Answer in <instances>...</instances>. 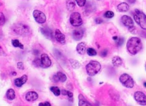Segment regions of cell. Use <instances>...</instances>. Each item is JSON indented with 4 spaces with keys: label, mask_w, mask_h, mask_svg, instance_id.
I'll return each mask as SVG.
<instances>
[{
    "label": "cell",
    "mask_w": 146,
    "mask_h": 106,
    "mask_svg": "<svg viewBox=\"0 0 146 106\" xmlns=\"http://www.w3.org/2000/svg\"><path fill=\"white\" fill-rule=\"evenodd\" d=\"M144 87H146V82H145L144 83Z\"/></svg>",
    "instance_id": "cell-41"
},
{
    "label": "cell",
    "mask_w": 146,
    "mask_h": 106,
    "mask_svg": "<svg viewBox=\"0 0 146 106\" xmlns=\"http://www.w3.org/2000/svg\"><path fill=\"white\" fill-rule=\"evenodd\" d=\"M87 53L89 56H94L97 54V52L96 51L94 50V49L91 48V47H89L87 50Z\"/></svg>",
    "instance_id": "cell-26"
},
{
    "label": "cell",
    "mask_w": 146,
    "mask_h": 106,
    "mask_svg": "<svg viewBox=\"0 0 146 106\" xmlns=\"http://www.w3.org/2000/svg\"><path fill=\"white\" fill-rule=\"evenodd\" d=\"M142 45L141 40L137 37L130 38L127 41V49L129 53L133 55H136L142 49Z\"/></svg>",
    "instance_id": "cell-1"
},
{
    "label": "cell",
    "mask_w": 146,
    "mask_h": 106,
    "mask_svg": "<svg viewBox=\"0 0 146 106\" xmlns=\"http://www.w3.org/2000/svg\"><path fill=\"white\" fill-rule=\"evenodd\" d=\"M76 6V3L73 0H67L66 1V8L69 11H73Z\"/></svg>",
    "instance_id": "cell-21"
},
{
    "label": "cell",
    "mask_w": 146,
    "mask_h": 106,
    "mask_svg": "<svg viewBox=\"0 0 146 106\" xmlns=\"http://www.w3.org/2000/svg\"><path fill=\"white\" fill-rule=\"evenodd\" d=\"M15 97H16V94H15V90L13 89H10L8 90L6 92V97L9 100H13L15 99Z\"/></svg>",
    "instance_id": "cell-22"
},
{
    "label": "cell",
    "mask_w": 146,
    "mask_h": 106,
    "mask_svg": "<svg viewBox=\"0 0 146 106\" xmlns=\"http://www.w3.org/2000/svg\"><path fill=\"white\" fill-rule=\"evenodd\" d=\"M5 16H4L3 13L0 12V26L4 25V23H5Z\"/></svg>",
    "instance_id": "cell-28"
},
{
    "label": "cell",
    "mask_w": 146,
    "mask_h": 106,
    "mask_svg": "<svg viewBox=\"0 0 146 106\" xmlns=\"http://www.w3.org/2000/svg\"><path fill=\"white\" fill-rule=\"evenodd\" d=\"M12 44L15 47H19L21 49H23L24 46L18 39H13L12 40Z\"/></svg>",
    "instance_id": "cell-24"
},
{
    "label": "cell",
    "mask_w": 146,
    "mask_h": 106,
    "mask_svg": "<svg viewBox=\"0 0 146 106\" xmlns=\"http://www.w3.org/2000/svg\"><path fill=\"white\" fill-rule=\"evenodd\" d=\"M136 0H127V1L130 4H134L135 2H136Z\"/></svg>",
    "instance_id": "cell-39"
},
{
    "label": "cell",
    "mask_w": 146,
    "mask_h": 106,
    "mask_svg": "<svg viewBox=\"0 0 146 106\" xmlns=\"http://www.w3.org/2000/svg\"><path fill=\"white\" fill-rule=\"evenodd\" d=\"M76 50L79 54H84L86 53V44L84 42L80 43L78 44V46H77Z\"/></svg>",
    "instance_id": "cell-16"
},
{
    "label": "cell",
    "mask_w": 146,
    "mask_h": 106,
    "mask_svg": "<svg viewBox=\"0 0 146 106\" xmlns=\"http://www.w3.org/2000/svg\"><path fill=\"white\" fill-rule=\"evenodd\" d=\"M134 99L140 105H146V95L141 91H137L134 95Z\"/></svg>",
    "instance_id": "cell-7"
},
{
    "label": "cell",
    "mask_w": 146,
    "mask_h": 106,
    "mask_svg": "<svg viewBox=\"0 0 146 106\" xmlns=\"http://www.w3.org/2000/svg\"><path fill=\"white\" fill-rule=\"evenodd\" d=\"M119 81L124 87L127 88H133L134 86V81L131 76L127 74H123L119 77Z\"/></svg>",
    "instance_id": "cell-4"
},
{
    "label": "cell",
    "mask_w": 146,
    "mask_h": 106,
    "mask_svg": "<svg viewBox=\"0 0 146 106\" xmlns=\"http://www.w3.org/2000/svg\"><path fill=\"white\" fill-rule=\"evenodd\" d=\"M41 32L47 39H52L53 38V33L50 29L46 28V27L41 28Z\"/></svg>",
    "instance_id": "cell-17"
},
{
    "label": "cell",
    "mask_w": 146,
    "mask_h": 106,
    "mask_svg": "<svg viewBox=\"0 0 146 106\" xmlns=\"http://www.w3.org/2000/svg\"><path fill=\"white\" fill-rule=\"evenodd\" d=\"M145 69H146V65H145Z\"/></svg>",
    "instance_id": "cell-44"
},
{
    "label": "cell",
    "mask_w": 146,
    "mask_h": 106,
    "mask_svg": "<svg viewBox=\"0 0 146 106\" xmlns=\"http://www.w3.org/2000/svg\"><path fill=\"white\" fill-rule=\"evenodd\" d=\"M113 39H114V40H117V39H118L117 37V36H114V38H113Z\"/></svg>",
    "instance_id": "cell-40"
},
{
    "label": "cell",
    "mask_w": 146,
    "mask_h": 106,
    "mask_svg": "<svg viewBox=\"0 0 146 106\" xmlns=\"http://www.w3.org/2000/svg\"><path fill=\"white\" fill-rule=\"evenodd\" d=\"M67 96H68L69 97V100L71 102H73V94L70 91H67Z\"/></svg>",
    "instance_id": "cell-31"
},
{
    "label": "cell",
    "mask_w": 146,
    "mask_h": 106,
    "mask_svg": "<svg viewBox=\"0 0 146 106\" xmlns=\"http://www.w3.org/2000/svg\"><path fill=\"white\" fill-rule=\"evenodd\" d=\"M121 21L125 26L128 28H133L134 27V22L133 20L130 16L124 15L121 18Z\"/></svg>",
    "instance_id": "cell-9"
},
{
    "label": "cell",
    "mask_w": 146,
    "mask_h": 106,
    "mask_svg": "<svg viewBox=\"0 0 146 106\" xmlns=\"http://www.w3.org/2000/svg\"><path fill=\"white\" fill-rule=\"evenodd\" d=\"M71 64L72 67H73L74 69H78L81 67V64H80L79 61H76V60L74 59H70L69 60Z\"/></svg>",
    "instance_id": "cell-23"
},
{
    "label": "cell",
    "mask_w": 146,
    "mask_h": 106,
    "mask_svg": "<svg viewBox=\"0 0 146 106\" xmlns=\"http://www.w3.org/2000/svg\"><path fill=\"white\" fill-rule=\"evenodd\" d=\"M117 10L120 12H126L129 10V6L127 3H121L118 4Z\"/></svg>",
    "instance_id": "cell-18"
},
{
    "label": "cell",
    "mask_w": 146,
    "mask_h": 106,
    "mask_svg": "<svg viewBox=\"0 0 146 106\" xmlns=\"http://www.w3.org/2000/svg\"><path fill=\"white\" fill-rule=\"evenodd\" d=\"M83 35H84V32L81 29H78L75 30L73 33V37L74 39L76 41H79L82 38Z\"/></svg>",
    "instance_id": "cell-15"
},
{
    "label": "cell",
    "mask_w": 146,
    "mask_h": 106,
    "mask_svg": "<svg viewBox=\"0 0 146 106\" xmlns=\"http://www.w3.org/2000/svg\"><path fill=\"white\" fill-rule=\"evenodd\" d=\"M0 55H3V56L5 55V53H4V50H3L2 47H1V45H0Z\"/></svg>",
    "instance_id": "cell-37"
},
{
    "label": "cell",
    "mask_w": 146,
    "mask_h": 106,
    "mask_svg": "<svg viewBox=\"0 0 146 106\" xmlns=\"http://www.w3.org/2000/svg\"><path fill=\"white\" fill-rule=\"evenodd\" d=\"M123 43H124V39L122 38H119V40L117 41V44H118V46H122L123 44Z\"/></svg>",
    "instance_id": "cell-33"
},
{
    "label": "cell",
    "mask_w": 146,
    "mask_h": 106,
    "mask_svg": "<svg viewBox=\"0 0 146 106\" xmlns=\"http://www.w3.org/2000/svg\"><path fill=\"white\" fill-rule=\"evenodd\" d=\"M34 64L36 66V67H42V64H41V59H36L33 61Z\"/></svg>",
    "instance_id": "cell-30"
},
{
    "label": "cell",
    "mask_w": 146,
    "mask_h": 106,
    "mask_svg": "<svg viewBox=\"0 0 146 106\" xmlns=\"http://www.w3.org/2000/svg\"><path fill=\"white\" fill-rule=\"evenodd\" d=\"M101 55L102 56V57H106L107 55V50H104L102 53H101Z\"/></svg>",
    "instance_id": "cell-35"
},
{
    "label": "cell",
    "mask_w": 146,
    "mask_h": 106,
    "mask_svg": "<svg viewBox=\"0 0 146 106\" xmlns=\"http://www.w3.org/2000/svg\"><path fill=\"white\" fill-rule=\"evenodd\" d=\"M27 80V76L26 75H23L21 78H17V79H15V84L17 87H20L26 82Z\"/></svg>",
    "instance_id": "cell-14"
},
{
    "label": "cell",
    "mask_w": 146,
    "mask_h": 106,
    "mask_svg": "<svg viewBox=\"0 0 146 106\" xmlns=\"http://www.w3.org/2000/svg\"><path fill=\"white\" fill-rule=\"evenodd\" d=\"M17 66H18V69H21V70H24V64L22 62H18V64H17Z\"/></svg>",
    "instance_id": "cell-32"
},
{
    "label": "cell",
    "mask_w": 146,
    "mask_h": 106,
    "mask_svg": "<svg viewBox=\"0 0 146 106\" xmlns=\"http://www.w3.org/2000/svg\"><path fill=\"white\" fill-rule=\"evenodd\" d=\"M39 105H47V106H51V104H50L49 102H43V103H40L39 104Z\"/></svg>",
    "instance_id": "cell-36"
},
{
    "label": "cell",
    "mask_w": 146,
    "mask_h": 106,
    "mask_svg": "<svg viewBox=\"0 0 146 106\" xmlns=\"http://www.w3.org/2000/svg\"><path fill=\"white\" fill-rule=\"evenodd\" d=\"M87 74L90 76L96 75L101 69V64L96 61H91L86 66Z\"/></svg>",
    "instance_id": "cell-2"
},
{
    "label": "cell",
    "mask_w": 146,
    "mask_h": 106,
    "mask_svg": "<svg viewBox=\"0 0 146 106\" xmlns=\"http://www.w3.org/2000/svg\"><path fill=\"white\" fill-rule=\"evenodd\" d=\"M88 101H86V99L84 98V97L82 94H79V105L80 106H86V105H91Z\"/></svg>",
    "instance_id": "cell-20"
},
{
    "label": "cell",
    "mask_w": 146,
    "mask_h": 106,
    "mask_svg": "<svg viewBox=\"0 0 146 106\" xmlns=\"http://www.w3.org/2000/svg\"><path fill=\"white\" fill-rule=\"evenodd\" d=\"M67 79V77L66 74L64 73H61V72H58L56 75H54L53 77V80L55 82H64Z\"/></svg>",
    "instance_id": "cell-10"
},
{
    "label": "cell",
    "mask_w": 146,
    "mask_h": 106,
    "mask_svg": "<svg viewBox=\"0 0 146 106\" xmlns=\"http://www.w3.org/2000/svg\"><path fill=\"white\" fill-rule=\"evenodd\" d=\"M76 2L80 7H83L86 4V0H76Z\"/></svg>",
    "instance_id": "cell-29"
},
{
    "label": "cell",
    "mask_w": 146,
    "mask_h": 106,
    "mask_svg": "<svg viewBox=\"0 0 146 106\" xmlns=\"http://www.w3.org/2000/svg\"><path fill=\"white\" fill-rule=\"evenodd\" d=\"M95 22H96V23H97V24H101L103 22V21H102V19H101V18H97L96 19H95Z\"/></svg>",
    "instance_id": "cell-34"
},
{
    "label": "cell",
    "mask_w": 146,
    "mask_h": 106,
    "mask_svg": "<svg viewBox=\"0 0 146 106\" xmlns=\"http://www.w3.org/2000/svg\"><path fill=\"white\" fill-rule=\"evenodd\" d=\"M33 17L35 21L39 24L44 23L46 21V17L44 13L39 10H34L33 11Z\"/></svg>",
    "instance_id": "cell-6"
},
{
    "label": "cell",
    "mask_w": 146,
    "mask_h": 106,
    "mask_svg": "<svg viewBox=\"0 0 146 106\" xmlns=\"http://www.w3.org/2000/svg\"><path fill=\"white\" fill-rule=\"evenodd\" d=\"M1 5H2V4H1V3H0V6H1Z\"/></svg>",
    "instance_id": "cell-43"
},
{
    "label": "cell",
    "mask_w": 146,
    "mask_h": 106,
    "mask_svg": "<svg viewBox=\"0 0 146 106\" xmlns=\"http://www.w3.org/2000/svg\"><path fill=\"white\" fill-rule=\"evenodd\" d=\"M104 16L105 17V18L109 19V18H112L114 16V13L113 11H107L104 13Z\"/></svg>",
    "instance_id": "cell-27"
},
{
    "label": "cell",
    "mask_w": 146,
    "mask_h": 106,
    "mask_svg": "<svg viewBox=\"0 0 146 106\" xmlns=\"http://www.w3.org/2000/svg\"><path fill=\"white\" fill-rule=\"evenodd\" d=\"M13 76H16V72H15V73H13Z\"/></svg>",
    "instance_id": "cell-42"
},
{
    "label": "cell",
    "mask_w": 146,
    "mask_h": 106,
    "mask_svg": "<svg viewBox=\"0 0 146 106\" xmlns=\"http://www.w3.org/2000/svg\"><path fill=\"white\" fill-rule=\"evenodd\" d=\"M112 63H113L114 66L119 67L122 66V60L119 56H114L112 59Z\"/></svg>",
    "instance_id": "cell-19"
},
{
    "label": "cell",
    "mask_w": 146,
    "mask_h": 106,
    "mask_svg": "<svg viewBox=\"0 0 146 106\" xmlns=\"http://www.w3.org/2000/svg\"><path fill=\"white\" fill-rule=\"evenodd\" d=\"M134 18L137 24L142 30H146V15L145 14L141 11L136 10L134 14Z\"/></svg>",
    "instance_id": "cell-3"
},
{
    "label": "cell",
    "mask_w": 146,
    "mask_h": 106,
    "mask_svg": "<svg viewBox=\"0 0 146 106\" xmlns=\"http://www.w3.org/2000/svg\"><path fill=\"white\" fill-rule=\"evenodd\" d=\"M41 61L42 67L44 68H47L50 67L51 65V61L50 58H49L48 55L46 54H43L41 56Z\"/></svg>",
    "instance_id": "cell-8"
},
{
    "label": "cell",
    "mask_w": 146,
    "mask_h": 106,
    "mask_svg": "<svg viewBox=\"0 0 146 106\" xmlns=\"http://www.w3.org/2000/svg\"><path fill=\"white\" fill-rule=\"evenodd\" d=\"M70 23L73 26L78 27L82 24V19L81 18V15L78 12H74L71 15Z\"/></svg>",
    "instance_id": "cell-5"
},
{
    "label": "cell",
    "mask_w": 146,
    "mask_h": 106,
    "mask_svg": "<svg viewBox=\"0 0 146 106\" xmlns=\"http://www.w3.org/2000/svg\"><path fill=\"white\" fill-rule=\"evenodd\" d=\"M38 94L34 91L29 92L26 95V99L28 102H33V101H35L38 99Z\"/></svg>",
    "instance_id": "cell-13"
},
{
    "label": "cell",
    "mask_w": 146,
    "mask_h": 106,
    "mask_svg": "<svg viewBox=\"0 0 146 106\" xmlns=\"http://www.w3.org/2000/svg\"><path fill=\"white\" fill-rule=\"evenodd\" d=\"M61 94H62V95H64V96H67V90H61Z\"/></svg>",
    "instance_id": "cell-38"
},
{
    "label": "cell",
    "mask_w": 146,
    "mask_h": 106,
    "mask_svg": "<svg viewBox=\"0 0 146 106\" xmlns=\"http://www.w3.org/2000/svg\"><path fill=\"white\" fill-rule=\"evenodd\" d=\"M98 1H100V0H98Z\"/></svg>",
    "instance_id": "cell-45"
},
{
    "label": "cell",
    "mask_w": 146,
    "mask_h": 106,
    "mask_svg": "<svg viewBox=\"0 0 146 106\" xmlns=\"http://www.w3.org/2000/svg\"><path fill=\"white\" fill-rule=\"evenodd\" d=\"M14 31H15V32H16V33L19 34H23L29 32L27 27L22 24H18V26H16L15 27H14Z\"/></svg>",
    "instance_id": "cell-12"
},
{
    "label": "cell",
    "mask_w": 146,
    "mask_h": 106,
    "mask_svg": "<svg viewBox=\"0 0 146 106\" xmlns=\"http://www.w3.org/2000/svg\"><path fill=\"white\" fill-rule=\"evenodd\" d=\"M55 38L56 41L61 44H65L66 38L64 34H62L59 30H56L55 31Z\"/></svg>",
    "instance_id": "cell-11"
},
{
    "label": "cell",
    "mask_w": 146,
    "mask_h": 106,
    "mask_svg": "<svg viewBox=\"0 0 146 106\" xmlns=\"http://www.w3.org/2000/svg\"><path fill=\"white\" fill-rule=\"evenodd\" d=\"M50 90L56 96H59L61 94V90L58 87H51L50 88Z\"/></svg>",
    "instance_id": "cell-25"
}]
</instances>
